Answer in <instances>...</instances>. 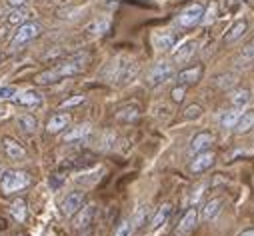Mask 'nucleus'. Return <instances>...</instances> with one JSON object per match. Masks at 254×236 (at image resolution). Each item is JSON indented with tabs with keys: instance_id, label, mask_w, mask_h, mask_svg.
Masks as SVG:
<instances>
[{
	"instance_id": "f257e3e1",
	"label": "nucleus",
	"mask_w": 254,
	"mask_h": 236,
	"mask_svg": "<svg viewBox=\"0 0 254 236\" xmlns=\"http://www.w3.org/2000/svg\"><path fill=\"white\" fill-rule=\"evenodd\" d=\"M88 62V54H76V56H70L66 60L58 62L54 68H48L44 72H40L36 76V82L38 84H52V82H58L62 78H68V76H74V74H80L84 70Z\"/></svg>"
},
{
	"instance_id": "f03ea898",
	"label": "nucleus",
	"mask_w": 254,
	"mask_h": 236,
	"mask_svg": "<svg viewBox=\"0 0 254 236\" xmlns=\"http://www.w3.org/2000/svg\"><path fill=\"white\" fill-rule=\"evenodd\" d=\"M136 70H138V64L132 60V58H128V56H118V58H114V60L110 62L106 76H108L110 82L120 84V82L132 80V78L136 76Z\"/></svg>"
},
{
	"instance_id": "7ed1b4c3",
	"label": "nucleus",
	"mask_w": 254,
	"mask_h": 236,
	"mask_svg": "<svg viewBox=\"0 0 254 236\" xmlns=\"http://www.w3.org/2000/svg\"><path fill=\"white\" fill-rule=\"evenodd\" d=\"M30 184V176L22 170H6L0 178V188L4 194H14Z\"/></svg>"
},
{
	"instance_id": "20e7f679",
	"label": "nucleus",
	"mask_w": 254,
	"mask_h": 236,
	"mask_svg": "<svg viewBox=\"0 0 254 236\" xmlns=\"http://www.w3.org/2000/svg\"><path fill=\"white\" fill-rule=\"evenodd\" d=\"M176 76V72H174V62H170V60H160V62H156L152 68H150V72H148V76H146V82H148V86H162V84H166L168 80H172Z\"/></svg>"
},
{
	"instance_id": "39448f33",
	"label": "nucleus",
	"mask_w": 254,
	"mask_h": 236,
	"mask_svg": "<svg viewBox=\"0 0 254 236\" xmlns=\"http://www.w3.org/2000/svg\"><path fill=\"white\" fill-rule=\"evenodd\" d=\"M40 30H42V28H40L38 22H24V24H20L18 30L14 32L12 40H10V48L16 50V48L28 44L30 40H34V38L40 34Z\"/></svg>"
},
{
	"instance_id": "423d86ee",
	"label": "nucleus",
	"mask_w": 254,
	"mask_h": 236,
	"mask_svg": "<svg viewBox=\"0 0 254 236\" xmlns=\"http://www.w3.org/2000/svg\"><path fill=\"white\" fill-rule=\"evenodd\" d=\"M202 14H204V6L198 4V2H192L178 14V24L182 28H190V26H194L202 20Z\"/></svg>"
},
{
	"instance_id": "0eeeda50",
	"label": "nucleus",
	"mask_w": 254,
	"mask_h": 236,
	"mask_svg": "<svg viewBox=\"0 0 254 236\" xmlns=\"http://www.w3.org/2000/svg\"><path fill=\"white\" fill-rule=\"evenodd\" d=\"M82 204H84V192L72 190L70 194H66L64 200L60 202V212L64 214L66 218H70V216H74V214L82 208Z\"/></svg>"
},
{
	"instance_id": "6e6552de",
	"label": "nucleus",
	"mask_w": 254,
	"mask_h": 236,
	"mask_svg": "<svg viewBox=\"0 0 254 236\" xmlns=\"http://www.w3.org/2000/svg\"><path fill=\"white\" fill-rule=\"evenodd\" d=\"M214 152L212 150H204V152H198L192 160H190V170L192 172H204L208 170L212 164H214Z\"/></svg>"
},
{
	"instance_id": "1a4fd4ad",
	"label": "nucleus",
	"mask_w": 254,
	"mask_h": 236,
	"mask_svg": "<svg viewBox=\"0 0 254 236\" xmlns=\"http://www.w3.org/2000/svg\"><path fill=\"white\" fill-rule=\"evenodd\" d=\"M194 52H196V42H194V40H188V42L180 44V46L174 50V54H172V62L184 64V62H188L190 58L194 56Z\"/></svg>"
},
{
	"instance_id": "9d476101",
	"label": "nucleus",
	"mask_w": 254,
	"mask_h": 236,
	"mask_svg": "<svg viewBox=\"0 0 254 236\" xmlns=\"http://www.w3.org/2000/svg\"><path fill=\"white\" fill-rule=\"evenodd\" d=\"M212 144H214V134L212 132H198L192 140H190V152H194V154L204 152Z\"/></svg>"
},
{
	"instance_id": "9b49d317",
	"label": "nucleus",
	"mask_w": 254,
	"mask_h": 236,
	"mask_svg": "<svg viewBox=\"0 0 254 236\" xmlns=\"http://www.w3.org/2000/svg\"><path fill=\"white\" fill-rule=\"evenodd\" d=\"M2 148H4V154H6L10 160H20V158H24V156H26L24 146H22L18 140L10 138V136H6V138L2 140Z\"/></svg>"
},
{
	"instance_id": "f8f14e48",
	"label": "nucleus",
	"mask_w": 254,
	"mask_h": 236,
	"mask_svg": "<svg viewBox=\"0 0 254 236\" xmlns=\"http://www.w3.org/2000/svg\"><path fill=\"white\" fill-rule=\"evenodd\" d=\"M14 102L20 104V106H26V108H34V106L42 104V96L36 90H24V92L14 96Z\"/></svg>"
},
{
	"instance_id": "ddd939ff",
	"label": "nucleus",
	"mask_w": 254,
	"mask_h": 236,
	"mask_svg": "<svg viewBox=\"0 0 254 236\" xmlns=\"http://www.w3.org/2000/svg\"><path fill=\"white\" fill-rule=\"evenodd\" d=\"M200 74H202V68L200 66H192V68H186V70L178 72L176 78H178L180 86H188V84H196L200 80Z\"/></svg>"
},
{
	"instance_id": "4468645a",
	"label": "nucleus",
	"mask_w": 254,
	"mask_h": 236,
	"mask_svg": "<svg viewBox=\"0 0 254 236\" xmlns=\"http://www.w3.org/2000/svg\"><path fill=\"white\" fill-rule=\"evenodd\" d=\"M94 218V204H82V208L74 214V226L76 228H86Z\"/></svg>"
},
{
	"instance_id": "2eb2a0df",
	"label": "nucleus",
	"mask_w": 254,
	"mask_h": 236,
	"mask_svg": "<svg viewBox=\"0 0 254 236\" xmlns=\"http://www.w3.org/2000/svg\"><path fill=\"white\" fill-rule=\"evenodd\" d=\"M68 124H70V116L68 114H54L48 120V124H46V130L56 134V132H62Z\"/></svg>"
},
{
	"instance_id": "dca6fc26",
	"label": "nucleus",
	"mask_w": 254,
	"mask_h": 236,
	"mask_svg": "<svg viewBox=\"0 0 254 236\" xmlns=\"http://www.w3.org/2000/svg\"><path fill=\"white\" fill-rule=\"evenodd\" d=\"M152 40H154V46H156L158 50H168V48H172V46L176 44V34H174L172 30L156 32Z\"/></svg>"
},
{
	"instance_id": "f3484780",
	"label": "nucleus",
	"mask_w": 254,
	"mask_h": 236,
	"mask_svg": "<svg viewBox=\"0 0 254 236\" xmlns=\"http://www.w3.org/2000/svg\"><path fill=\"white\" fill-rule=\"evenodd\" d=\"M170 212H172V206H170L168 202H164L160 208H156V212H154L152 218H150V228H152V230H154V228H160V226L168 220Z\"/></svg>"
},
{
	"instance_id": "a211bd4d",
	"label": "nucleus",
	"mask_w": 254,
	"mask_h": 236,
	"mask_svg": "<svg viewBox=\"0 0 254 236\" xmlns=\"http://www.w3.org/2000/svg\"><path fill=\"white\" fill-rule=\"evenodd\" d=\"M90 132H92V126H90V124H80V126H76V128H72V130H68V132L64 134V142H78V140H84Z\"/></svg>"
},
{
	"instance_id": "6ab92c4d",
	"label": "nucleus",
	"mask_w": 254,
	"mask_h": 236,
	"mask_svg": "<svg viewBox=\"0 0 254 236\" xmlns=\"http://www.w3.org/2000/svg\"><path fill=\"white\" fill-rule=\"evenodd\" d=\"M220 210H222V200H220V198H212V200H208V202L204 204V208H202V218H204V220H214V218L220 214Z\"/></svg>"
},
{
	"instance_id": "aec40b11",
	"label": "nucleus",
	"mask_w": 254,
	"mask_h": 236,
	"mask_svg": "<svg viewBox=\"0 0 254 236\" xmlns=\"http://www.w3.org/2000/svg\"><path fill=\"white\" fill-rule=\"evenodd\" d=\"M196 220H198V212H196V208H188V210L184 212V216L180 218L178 228H180L182 232H188V230H192V228H194Z\"/></svg>"
},
{
	"instance_id": "412c9836",
	"label": "nucleus",
	"mask_w": 254,
	"mask_h": 236,
	"mask_svg": "<svg viewBox=\"0 0 254 236\" xmlns=\"http://www.w3.org/2000/svg\"><path fill=\"white\" fill-rule=\"evenodd\" d=\"M138 114H140V108L130 104V106H122L118 110L116 118H118V120H122V122H132V120H136V118H138Z\"/></svg>"
},
{
	"instance_id": "4be33fe9",
	"label": "nucleus",
	"mask_w": 254,
	"mask_h": 236,
	"mask_svg": "<svg viewBox=\"0 0 254 236\" xmlns=\"http://www.w3.org/2000/svg\"><path fill=\"white\" fill-rule=\"evenodd\" d=\"M244 112H242V108H238V106H234L232 110H228L224 116H222V126L224 128H236V124H238V120H240V116H242Z\"/></svg>"
},
{
	"instance_id": "5701e85b",
	"label": "nucleus",
	"mask_w": 254,
	"mask_h": 236,
	"mask_svg": "<svg viewBox=\"0 0 254 236\" xmlns=\"http://www.w3.org/2000/svg\"><path fill=\"white\" fill-rule=\"evenodd\" d=\"M246 28H248V22H246V20H238V22H234V26H230V30L226 32V42H234V40H238V38L246 32Z\"/></svg>"
},
{
	"instance_id": "b1692460",
	"label": "nucleus",
	"mask_w": 254,
	"mask_h": 236,
	"mask_svg": "<svg viewBox=\"0 0 254 236\" xmlns=\"http://www.w3.org/2000/svg\"><path fill=\"white\" fill-rule=\"evenodd\" d=\"M28 16H30V10H26L24 6L12 8V12L8 14L6 22H8V24H24V20H28Z\"/></svg>"
},
{
	"instance_id": "393cba45",
	"label": "nucleus",
	"mask_w": 254,
	"mask_h": 236,
	"mask_svg": "<svg viewBox=\"0 0 254 236\" xmlns=\"http://www.w3.org/2000/svg\"><path fill=\"white\" fill-rule=\"evenodd\" d=\"M10 214L14 216V220L24 222V220H26V202H24L22 198H16V200L10 204Z\"/></svg>"
},
{
	"instance_id": "a878e982",
	"label": "nucleus",
	"mask_w": 254,
	"mask_h": 236,
	"mask_svg": "<svg viewBox=\"0 0 254 236\" xmlns=\"http://www.w3.org/2000/svg\"><path fill=\"white\" fill-rule=\"evenodd\" d=\"M18 126L26 132H34L38 128V122H36V118L32 114H20L18 116Z\"/></svg>"
},
{
	"instance_id": "bb28decb",
	"label": "nucleus",
	"mask_w": 254,
	"mask_h": 236,
	"mask_svg": "<svg viewBox=\"0 0 254 236\" xmlns=\"http://www.w3.org/2000/svg\"><path fill=\"white\" fill-rule=\"evenodd\" d=\"M250 128H254V112H244L236 124V130L242 134V132H248Z\"/></svg>"
},
{
	"instance_id": "cd10ccee",
	"label": "nucleus",
	"mask_w": 254,
	"mask_h": 236,
	"mask_svg": "<svg viewBox=\"0 0 254 236\" xmlns=\"http://www.w3.org/2000/svg\"><path fill=\"white\" fill-rule=\"evenodd\" d=\"M250 90H244V88H240V90H234L232 92V104L234 106H238V108H244L248 102H250Z\"/></svg>"
},
{
	"instance_id": "c85d7f7f",
	"label": "nucleus",
	"mask_w": 254,
	"mask_h": 236,
	"mask_svg": "<svg viewBox=\"0 0 254 236\" xmlns=\"http://www.w3.org/2000/svg\"><path fill=\"white\" fill-rule=\"evenodd\" d=\"M106 28H108V18H96L86 26V32L88 34H104Z\"/></svg>"
},
{
	"instance_id": "c756f323",
	"label": "nucleus",
	"mask_w": 254,
	"mask_h": 236,
	"mask_svg": "<svg viewBox=\"0 0 254 236\" xmlns=\"http://www.w3.org/2000/svg\"><path fill=\"white\" fill-rule=\"evenodd\" d=\"M130 232H132V222L130 220H122L116 226V230H114L112 236H130Z\"/></svg>"
},
{
	"instance_id": "7c9ffc66",
	"label": "nucleus",
	"mask_w": 254,
	"mask_h": 236,
	"mask_svg": "<svg viewBox=\"0 0 254 236\" xmlns=\"http://www.w3.org/2000/svg\"><path fill=\"white\" fill-rule=\"evenodd\" d=\"M216 10H218V6H216V2H210L208 4V8L204 10V14H202V24H210L214 18H216Z\"/></svg>"
},
{
	"instance_id": "2f4dec72",
	"label": "nucleus",
	"mask_w": 254,
	"mask_h": 236,
	"mask_svg": "<svg viewBox=\"0 0 254 236\" xmlns=\"http://www.w3.org/2000/svg\"><path fill=\"white\" fill-rule=\"evenodd\" d=\"M18 94V90L14 86H0V100H10Z\"/></svg>"
},
{
	"instance_id": "473e14b6",
	"label": "nucleus",
	"mask_w": 254,
	"mask_h": 236,
	"mask_svg": "<svg viewBox=\"0 0 254 236\" xmlns=\"http://www.w3.org/2000/svg\"><path fill=\"white\" fill-rule=\"evenodd\" d=\"M200 112H202V108L198 106V104H192V106H188L186 108V118H188V120H194V118H198L200 116Z\"/></svg>"
},
{
	"instance_id": "72a5a7b5",
	"label": "nucleus",
	"mask_w": 254,
	"mask_h": 236,
	"mask_svg": "<svg viewBox=\"0 0 254 236\" xmlns=\"http://www.w3.org/2000/svg\"><path fill=\"white\" fill-rule=\"evenodd\" d=\"M80 102H84V96H72V98H68V100H64L60 104V108H70V106H78Z\"/></svg>"
},
{
	"instance_id": "f704fd0d",
	"label": "nucleus",
	"mask_w": 254,
	"mask_h": 236,
	"mask_svg": "<svg viewBox=\"0 0 254 236\" xmlns=\"http://www.w3.org/2000/svg\"><path fill=\"white\" fill-rule=\"evenodd\" d=\"M184 92H186V86H178V88H174V92H172V100H174V102H180L182 96H184Z\"/></svg>"
},
{
	"instance_id": "c9c22d12",
	"label": "nucleus",
	"mask_w": 254,
	"mask_h": 236,
	"mask_svg": "<svg viewBox=\"0 0 254 236\" xmlns=\"http://www.w3.org/2000/svg\"><path fill=\"white\" fill-rule=\"evenodd\" d=\"M6 4H8L10 8H20V6L26 4V0H6Z\"/></svg>"
},
{
	"instance_id": "e433bc0d",
	"label": "nucleus",
	"mask_w": 254,
	"mask_h": 236,
	"mask_svg": "<svg viewBox=\"0 0 254 236\" xmlns=\"http://www.w3.org/2000/svg\"><path fill=\"white\" fill-rule=\"evenodd\" d=\"M244 56H246V58H254V40H252V42L246 46V50H244Z\"/></svg>"
},
{
	"instance_id": "4c0bfd02",
	"label": "nucleus",
	"mask_w": 254,
	"mask_h": 236,
	"mask_svg": "<svg viewBox=\"0 0 254 236\" xmlns=\"http://www.w3.org/2000/svg\"><path fill=\"white\" fill-rule=\"evenodd\" d=\"M240 236H254V228H248V230H244Z\"/></svg>"
},
{
	"instance_id": "58836bf2",
	"label": "nucleus",
	"mask_w": 254,
	"mask_h": 236,
	"mask_svg": "<svg viewBox=\"0 0 254 236\" xmlns=\"http://www.w3.org/2000/svg\"><path fill=\"white\" fill-rule=\"evenodd\" d=\"M2 112H4V110H2V108H0V116H2Z\"/></svg>"
},
{
	"instance_id": "ea45409f",
	"label": "nucleus",
	"mask_w": 254,
	"mask_h": 236,
	"mask_svg": "<svg viewBox=\"0 0 254 236\" xmlns=\"http://www.w3.org/2000/svg\"><path fill=\"white\" fill-rule=\"evenodd\" d=\"M18 236H24V234H18Z\"/></svg>"
}]
</instances>
